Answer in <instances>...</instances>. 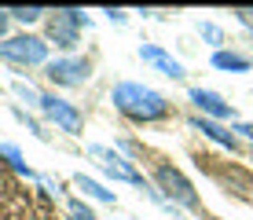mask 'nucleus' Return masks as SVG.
Returning a JSON list of instances; mask_svg holds the SVG:
<instances>
[{"label":"nucleus","mask_w":253,"mask_h":220,"mask_svg":"<svg viewBox=\"0 0 253 220\" xmlns=\"http://www.w3.org/2000/svg\"><path fill=\"white\" fill-rule=\"evenodd\" d=\"M213 66L216 70H250V59L246 55H235V51H216Z\"/></svg>","instance_id":"f8f14e48"},{"label":"nucleus","mask_w":253,"mask_h":220,"mask_svg":"<svg viewBox=\"0 0 253 220\" xmlns=\"http://www.w3.org/2000/svg\"><path fill=\"white\" fill-rule=\"evenodd\" d=\"M7 15H11V19H19V22H37V19H44V7H11V11H7Z\"/></svg>","instance_id":"ddd939ff"},{"label":"nucleus","mask_w":253,"mask_h":220,"mask_svg":"<svg viewBox=\"0 0 253 220\" xmlns=\"http://www.w3.org/2000/svg\"><path fill=\"white\" fill-rule=\"evenodd\" d=\"M81 22L84 15L74 11V7H63V11L48 15V37L55 41V48H77V37H81Z\"/></svg>","instance_id":"20e7f679"},{"label":"nucleus","mask_w":253,"mask_h":220,"mask_svg":"<svg viewBox=\"0 0 253 220\" xmlns=\"http://www.w3.org/2000/svg\"><path fill=\"white\" fill-rule=\"evenodd\" d=\"M139 59L151 63V66H158L165 77H184V66H180L172 55H165L162 48H154V44H143V48H139Z\"/></svg>","instance_id":"1a4fd4ad"},{"label":"nucleus","mask_w":253,"mask_h":220,"mask_svg":"<svg viewBox=\"0 0 253 220\" xmlns=\"http://www.w3.org/2000/svg\"><path fill=\"white\" fill-rule=\"evenodd\" d=\"M235 132H242V136H246V139H253V125H239Z\"/></svg>","instance_id":"a211bd4d"},{"label":"nucleus","mask_w":253,"mask_h":220,"mask_svg":"<svg viewBox=\"0 0 253 220\" xmlns=\"http://www.w3.org/2000/svg\"><path fill=\"white\" fill-rule=\"evenodd\" d=\"M154 180H158V187L169 195L172 202H180V206H187V209H198V195H195V187H191V180L180 169H172V165H154Z\"/></svg>","instance_id":"7ed1b4c3"},{"label":"nucleus","mask_w":253,"mask_h":220,"mask_svg":"<svg viewBox=\"0 0 253 220\" xmlns=\"http://www.w3.org/2000/svg\"><path fill=\"white\" fill-rule=\"evenodd\" d=\"M88 154L95 158V162H99V169H103V173H110L114 180H125V183H136V187H143V173L132 169V165H128L121 154H114L110 147L92 143V147H88Z\"/></svg>","instance_id":"423d86ee"},{"label":"nucleus","mask_w":253,"mask_h":220,"mask_svg":"<svg viewBox=\"0 0 253 220\" xmlns=\"http://www.w3.org/2000/svg\"><path fill=\"white\" fill-rule=\"evenodd\" d=\"M37 107L44 110V118L51 121V125H59L63 132H70V136H77V132H81V125H84L81 110H77L74 103H66V99H55V95H41Z\"/></svg>","instance_id":"39448f33"},{"label":"nucleus","mask_w":253,"mask_h":220,"mask_svg":"<svg viewBox=\"0 0 253 220\" xmlns=\"http://www.w3.org/2000/svg\"><path fill=\"white\" fill-rule=\"evenodd\" d=\"M198 33H202V37H206V41H213V44H220V30H216V26H213V22H202V26H198Z\"/></svg>","instance_id":"4468645a"},{"label":"nucleus","mask_w":253,"mask_h":220,"mask_svg":"<svg viewBox=\"0 0 253 220\" xmlns=\"http://www.w3.org/2000/svg\"><path fill=\"white\" fill-rule=\"evenodd\" d=\"M0 59L7 63H22V66H37L48 59V44L41 37H30V33H19V37H7L0 44Z\"/></svg>","instance_id":"f03ea898"},{"label":"nucleus","mask_w":253,"mask_h":220,"mask_svg":"<svg viewBox=\"0 0 253 220\" xmlns=\"http://www.w3.org/2000/svg\"><path fill=\"white\" fill-rule=\"evenodd\" d=\"M88 59H55V63L44 66V77L51 85H63V88H77L88 81Z\"/></svg>","instance_id":"0eeeda50"},{"label":"nucleus","mask_w":253,"mask_h":220,"mask_svg":"<svg viewBox=\"0 0 253 220\" xmlns=\"http://www.w3.org/2000/svg\"><path fill=\"white\" fill-rule=\"evenodd\" d=\"M7 19H11V15H7V11H0V37H4V30H7Z\"/></svg>","instance_id":"f3484780"},{"label":"nucleus","mask_w":253,"mask_h":220,"mask_svg":"<svg viewBox=\"0 0 253 220\" xmlns=\"http://www.w3.org/2000/svg\"><path fill=\"white\" fill-rule=\"evenodd\" d=\"M110 99H114V107L125 114V118L132 121H162L169 118V103H165L162 92H154V88H143V85H118L114 92H110Z\"/></svg>","instance_id":"f257e3e1"},{"label":"nucleus","mask_w":253,"mask_h":220,"mask_svg":"<svg viewBox=\"0 0 253 220\" xmlns=\"http://www.w3.org/2000/svg\"><path fill=\"white\" fill-rule=\"evenodd\" d=\"M0 154H4V158H7V162H11V165H19V169H22V154H19V151H15V147H7V143H0Z\"/></svg>","instance_id":"2eb2a0df"},{"label":"nucleus","mask_w":253,"mask_h":220,"mask_svg":"<svg viewBox=\"0 0 253 220\" xmlns=\"http://www.w3.org/2000/svg\"><path fill=\"white\" fill-rule=\"evenodd\" d=\"M191 125H195L198 132H206L209 139H216V143H220V147H228V151H235V147H239V139H235L231 132H224L220 125H216V121H209V118H195V121H191Z\"/></svg>","instance_id":"9d476101"},{"label":"nucleus","mask_w":253,"mask_h":220,"mask_svg":"<svg viewBox=\"0 0 253 220\" xmlns=\"http://www.w3.org/2000/svg\"><path fill=\"white\" fill-rule=\"evenodd\" d=\"M74 183H77V191H84L88 198H95V202H114V191H107L103 183H95V180H88V176H74Z\"/></svg>","instance_id":"9b49d317"},{"label":"nucleus","mask_w":253,"mask_h":220,"mask_svg":"<svg viewBox=\"0 0 253 220\" xmlns=\"http://www.w3.org/2000/svg\"><path fill=\"white\" fill-rule=\"evenodd\" d=\"M235 15H239V19L246 22V26H253V7H239V11H235Z\"/></svg>","instance_id":"dca6fc26"},{"label":"nucleus","mask_w":253,"mask_h":220,"mask_svg":"<svg viewBox=\"0 0 253 220\" xmlns=\"http://www.w3.org/2000/svg\"><path fill=\"white\" fill-rule=\"evenodd\" d=\"M191 103H195L202 114H209V118H231V107L220 99L216 92H206V88H191Z\"/></svg>","instance_id":"6e6552de"}]
</instances>
